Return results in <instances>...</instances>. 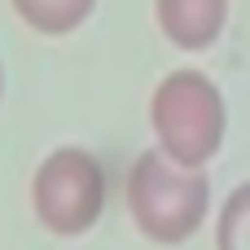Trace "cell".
<instances>
[{"label":"cell","instance_id":"obj_1","mask_svg":"<svg viewBox=\"0 0 250 250\" xmlns=\"http://www.w3.org/2000/svg\"><path fill=\"white\" fill-rule=\"evenodd\" d=\"M211 202V180L202 167H180L163 149H141L127 171V211L149 242H189Z\"/></svg>","mask_w":250,"mask_h":250},{"label":"cell","instance_id":"obj_2","mask_svg":"<svg viewBox=\"0 0 250 250\" xmlns=\"http://www.w3.org/2000/svg\"><path fill=\"white\" fill-rule=\"evenodd\" d=\"M149 123L158 136V149L180 163V167H207L224 141L229 127V110H224V92L215 88L211 75L180 66L171 70L154 97H149Z\"/></svg>","mask_w":250,"mask_h":250},{"label":"cell","instance_id":"obj_3","mask_svg":"<svg viewBox=\"0 0 250 250\" xmlns=\"http://www.w3.org/2000/svg\"><path fill=\"white\" fill-rule=\"evenodd\" d=\"M31 207H35V220L57 237L88 233L105 207V167L97 163V154H88L79 145L53 149L35 167Z\"/></svg>","mask_w":250,"mask_h":250},{"label":"cell","instance_id":"obj_4","mask_svg":"<svg viewBox=\"0 0 250 250\" xmlns=\"http://www.w3.org/2000/svg\"><path fill=\"white\" fill-rule=\"evenodd\" d=\"M158 26L176 48H207L229 22V0H154Z\"/></svg>","mask_w":250,"mask_h":250},{"label":"cell","instance_id":"obj_5","mask_svg":"<svg viewBox=\"0 0 250 250\" xmlns=\"http://www.w3.org/2000/svg\"><path fill=\"white\" fill-rule=\"evenodd\" d=\"M92 4H97V0H13L18 18H22L26 26L44 31V35H66V31H75V26L92 13Z\"/></svg>","mask_w":250,"mask_h":250},{"label":"cell","instance_id":"obj_6","mask_svg":"<svg viewBox=\"0 0 250 250\" xmlns=\"http://www.w3.org/2000/svg\"><path fill=\"white\" fill-rule=\"evenodd\" d=\"M215 250H250V180L237 185L215 220Z\"/></svg>","mask_w":250,"mask_h":250},{"label":"cell","instance_id":"obj_7","mask_svg":"<svg viewBox=\"0 0 250 250\" xmlns=\"http://www.w3.org/2000/svg\"><path fill=\"white\" fill-rule=\"evenodd\" d=\"M0 97H4V66H0Z\"/></svg>","mask_w":250,"mask_h":250}]
</instances>
